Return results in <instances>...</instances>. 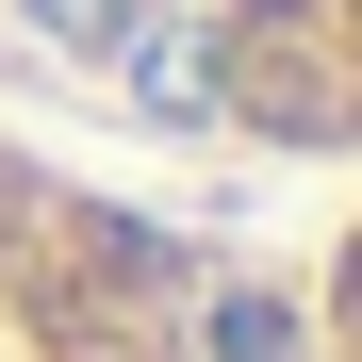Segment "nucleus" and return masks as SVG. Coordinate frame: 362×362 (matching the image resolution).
Returning a JSON list of instances; mask_svg holds the SVG:
<instances>
[{
  "mask_svg": "<svg viewBox=\"0 0 362 362\" xmlns=\"http://www.w3.org/2000/svg\"><path fill=\"white\" fill-rule=\"evenodd\" d=\"M0 115L148 181H362V0H0Z\"/></svg>",
  "mask_w": 362,
  "mask_h": 362,
  "instance_id": "obj_1",
  "label": "nucleus"
},
{
  "mask_svg": "<svg viewBox=\"0 0 362 362\" xmlns=\"http://www.w3.org/2000/svg\"><path fill=\"white\" fill-rule=\"evenodd\" d=\"M0 362H329V329L148 165L0 115Z\"/></svg>",
  "mask_w": 362,
  "mask_h": 362,
  "instance_id": "obj_2",
  "label": "nucleus"
}]
</instances>
